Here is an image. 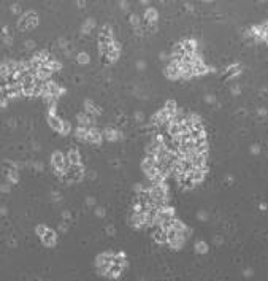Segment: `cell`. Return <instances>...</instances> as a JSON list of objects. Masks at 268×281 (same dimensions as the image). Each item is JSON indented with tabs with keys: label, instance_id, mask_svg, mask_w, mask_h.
Instances as JSON below:
<instances>
[{
	"label": "cell",
	"instance_id": "cell-2",
	"mask_svg": "<svg viewBox=\"0 0 268 281\" xmlns=\"http://www.w3.org/2000/svg\"><path fill=\"white\" fill-rule=\"evenodd\" d=\"M79 62H87V56L86 54H79Z\"/></svg>",
	"mask_w": 268,
	"mask_h": 281
},
{
	"label": "cell",
	"instance_id": "cell-1",
	"mask_svg": "<svg viewBox=\"0 0 268 281\" xmlns=\"http://www.w3.org/2000/svg\"><path fill=\"white\" fill-rule=\"evenodd\" d=\"M146 18H147V19H151V21H154V19H155V11H154V10L146 11Z\"/></svg>",
	"mask_w": 268,
	"mask_h": 281
}]
</instances>
